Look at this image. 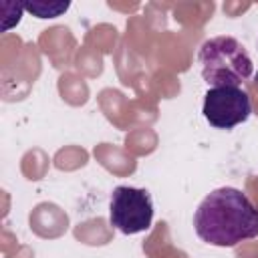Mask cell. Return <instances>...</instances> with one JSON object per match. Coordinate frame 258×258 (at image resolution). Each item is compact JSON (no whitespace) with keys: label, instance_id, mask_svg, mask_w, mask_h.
I'll return each mask as SVG.
<instances>
[{"label":"cell","instance_id":"7a4b0ae2","mask_svg":"<svg viewBox=\"0 0 258 258\" xmlns=\"http://www.w3.org/2000/svg\"><path fill=\"white\" fill-rule=\"evenodd\" d=\"M198 62L210 87H240L254 73L246 46L228 34L208 38L198 50Z\"/></svg>","mask_w":258,"mask_h":258},{"label":"cell","instance_id":"277c9868","mask_svg":"<svg viewBox=\"0 0 258 258\" xmlns=\"http://www.w3.org/2000/svg\"><path fill=\"white\" fill-rule=\"evenodd\" d=\"M202 115L216 129H234L252 115V101L240 87H210Z\"/></svg>","mask_w":258,"mask_h":258},{"label":"cell","instance_id":"8992f818","mask_svg":"<svg viewBox=\"0 0 258 258\" xmlns=\"http://www.w3.org/2000/svg\"><path fill=\"white\" fill-rule=\"evenodd\" d=\"M22 10H24V6H22V4H16V2H12V12H8V8L2 4V12H4L2 30H8V28H12L14 24H18V22H20V16H22Z\"/></svg>","mask_w":258,"mask_h":258},{"label":"cell","instance_id":"5b68a950","mask_svg":"<svg viewBox=\"0 0 258 258\" xmlns=\"http://www.w3.org/2000/svg\"><path fill=\"white\" fill-rule=\"evenodd\" d=\"M71 4L64 0V2H46V0H36V2H26L24 8L28 12H32L36 18H56L60 16L62 12H67Z\"/></svg>","mask_w":258,"mask_h":258},{"label":"cell","instance_id":"6da1fadb","mask_svg":"<svg viewBox=\"0 0 258 258\" xmlns=\"http://www.w3.org/2000/svg\"><path fill=\"white\" fill-rule=\"evenodd\" d=\"M194 230L210 246L234 248L258 236V208L244 191L218 187L198 204Z\"/></svg>","mask_w":258,"mask_h":258},{"label":"cell","instance_id":"52a82bcc","mask_svg":"<svg viewBox=\"0 0 258 258\" xmlns=\"http://www.w3.org/2000/svg\"><path fill=\"white\" fill-rule=\"evenodd\" d=\"M256 87H258V73H256Z\"/></svg>","mask_w":258,"mask_h":258},{"label":"cell","instance_id":"3957f363","mask_svg":"<svg viewBox=\"0 0 258 258\" xmlns=\"http://www.w3.org/2000/svg\"><path fill=\"white\" fill-rule=\"evenodd\" d=\"M109 220L113 228L127 236L149 230L153 222V200L149 191L131 185H117L109 202Z\"/></svg>","mask_w":258,"mask_h":258}]
</instances>
